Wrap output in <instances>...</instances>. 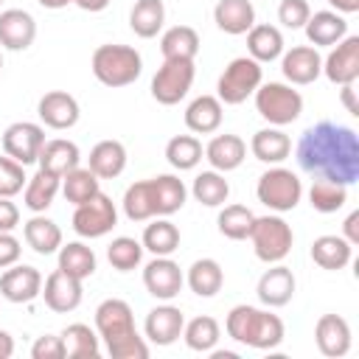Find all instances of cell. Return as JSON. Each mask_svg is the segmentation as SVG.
Returning a JSON list of instances; mask_svg holds the SVG:
<instances>
[{
    "label": "cell",
    "instance_id": "cell-1",
    "mask_svg": "<svg viewBox=\"0 0 359 359\" xmlns=\"http://www.w3.org/2000/svg\"><path fill=\"white\" fill-rule=\"evenodd\" d=\"M297 163L314 180L353 185L359 180V137L351 126L320 121L297 140Z\"/></svg>",
    "mask_w": 359,
    "mask_h": 359
},
{
    "label": "cell",
    "instance_id": "cell-2",
    "mask_svg": "<svg viewBox=\"0 0 359 359\" xmlns=\"http://www.w3.org/2000/svg\"><path fill=\"white\" fill-rule=\"evenodd\" d=\"M95 331L112 359H146V337L137 334L132 306L121 297H109L95 309Z\"/></svg>",
    "mask_w": 359,
    "mask_h": 359
},
{
    "label": "cell",
    "instance_id": "cell-3",
    "mask_svg": "<svg viewBox=\"0 0 359 359\" xmlns=\"http://www.w3.org/2000/svg\"><path fill=\"white\" fill-rule=\"evenodd\" d=\"M224 331L230 339L247 345V348H258V351H272L283 342V320L278 314H272L269 309H255V306H233L227 320H224Z\"/></svg>",
    "mask_w": 359,
    "mask_h": 359
},
{
    "label": "cell",
    "instance_id": "cell-4",
    "mask_svg": "<svg viewBox=\"0 0 359 359\" xmlns=\"http://www.w3.org/2000/svg\"><path fill=\"white\" fill-rule=\"evenodd\" d=\"M93 76L104 87H129L143 73V59L132 45H98L90 59Z\"/></svg>",
    "mask_w": 359,
    "mask_h": 359
},
{
    "label": "cell",
    "instance_id": "cell-5",
    "mask_svg": "<svg viewBox=\"0 0 359 359\" xmlns=\"http://www.w3.org/2000/svg\"><path fill=\"white\" fill-rule=\"evenodd\" d=\"M247 238L252 241L255 258L264 264H280L292 252V244H294V233H292L289 222L280 219L278 213L255 216Z\"/></svg>",
    "mask_w": 359,
    "mask_h": 359
},
{
    "label": "cell",
    "instance_id": "cell-6",
    "mask_svg": "<svg viewBox=\"0 0 359 359\" xmlns=\"http://www.w3.org/2000/svg\"><path fill=\"white\" fill-rule=\"evenodd\" d=\"M255 95V109L269 126H289L300 118L303 112V95L283 81H261V87L252 93Z\"/></svg>",
    "mask_w": 359,
    "mask_h": 359
},
{
    "label": "cell",
    "instance_id": "cell-7",
    "mask_svg": "<svg viewBox=\"0 0 359 359\" xmlns=\"http://www.w3.org/2000/svg\"><path fill=\"white\" fill-rule=\"evenodd\" d=\"M255 196L264 208L275 210V213H286V210H294L300 205V196H303V182L294 171L283 168V165H272L269 171H264L258 177V185H255Z\"/></svg>",
    "mask_w": 359,
    "mask_h": 359
},
{
    "label": "cell",
    "instance_id": "cell-8",
    "mask_svg": "<svg viewBox=\"0 0 359 359\" xmlns=\"http://www.w3.org/2000/svg\"><path fill=\"white\" fill-rule=\"evenodd\" d=\"M264 81V67L252 59V56H238L233 59L224 73L219 76V84H216V98L227 107H236V104H244Z\"/></svg>",
    "mask_w": 359,
    "mask_h": 359
},
{
    "label": "cell",
    "instance_id": "cell-9",
    "mask_svg": "<svg viewBox=\"0 0 359 359\" xmlns=\"http://www.w3.org/2000/svg\"><path fill=\"white\" fill-rule=\"evenodd\" d=\"M194 76H196V67L191 59H163V65L151 79V98L163 107L180 104L188 95Z\"/></svg>",
    "mask_w": 359,
    "mask_h": 359
},
{
    "label": "cell",
    "instance_id": "cell-10",
    "mask_svg": "<svg viewBox=\"0 0 359 359\" xmlns=\"http://www.w3.org/2000/svg\"><path fill=\"white\" fill-rule=\"evenodd\" d=\"M118 224V208L107 194H95L90 202L79 205L73 213V230L81 238H101Z\"/></svg>",
    "mask_w": 359,
    "mask_h": 359
},
{
    "label": "cell",
    "instance_id": "cell-11",
    "mask_svg": "<svg viewBox=\"0 0 359 359\" xmlns=\"http://www.w3.org/2000/svg\"><path fill=\"white\" fill-rule=\"evenodd\" d=\"M45 146V129L31 121H17L3 132V151L20 165H31Z\"/></svg>",
    "mask_w": 359,
    "mask_h": 359
},
{
    "label": "cell",
    "instance_id": "cell-12",
    "mask_svg": "<svg viewBox=\"0 0 359 359\" xmlns=\"http://www.w3.org/2000/svg\"><path fill=\"white\" fill-rule=\"evenodd\" d=\"M182 283H185V275L180 264L171 261L168 255H154L143 266V286L157 300H174L182 292Z\"/></svg>",
    "mask_w": 359,
    "mask_h": 359
},
{
    "label": "cell",
    "instance_id": "cell-13",
    "mask_svg": "<svg viewBox=\"0 0 359 359\" xmlns=\"http://www.w3.org/2000/svg\"><path fill=\"white\" fill-rule=\"evenodd\" d=\"M323 76L331 84H353L359 79V36H342L323 59Z\"/></svg>",
    "mask_w": 359,
    "mask_h": 359
},
{
    "label": "cell",
    "instance_id": "cell-14",
    "mask_svg": "<svg viewBox=\"0 0 359 359\" xmlns=\"http://www.w3.org/2000/svg\"><path fill=\"white\" fill-rule=\"evenodd\" d=\"M280 70L289 84H311L323 73V56L314 45H294L292 50L280 53Z\"/></svg>",
    "mask_w": 359,
    "mask_h": 359
},
{
    "label": "cell",
    "instance_id": "cell-15",
    "mask_svg": "<svg viewBox=\"0 0 359 359\" xmlns=\"http://www.w3.org/2000/svg\"><path fill=\"white\" fill-rule=\"evenodd\" d=\"M39 294L45 297V306H48L50 311L67 314V311H76V309H79L84 292H81V280H79V278H73V275H67L65 269L56 266V269L45 278Z\"/></svg>",
    "mask_w": 359,
    "mask_h": 359
},
{
    "label": "cell",
    "instance_id": "cell-16",
    "mask_svg": "<svg viewBox=\"0 0 359 359\" xmlns=\"http://www.w3.org/2000/svg\"><path fill=\"white\" fill-rule=\"evenodd\" d=\"M42 292V275L36 266L28 264H11L0 275V294L8 303H31Z\"/></svg>",
    "mask_w": 359,
    "mask_h": 359
},
{
    "label": "cell",
    "instance_id": "cell-17",
    "mask_svg": "<svg viewBox=\"0 0 359 359\" xmlns=\"http://www.w3.org/2000/svg\"><path fill=\"white\" fill-rule=\"evenodd\" d=\"M182 328H185V314L171 306L168 300L163 306H154L149 314H146V323H143V331H146V339L154 342V345H174L180 337H182Z\"/></svg>",
    "mask_w": 359,
    "mask_h": 359
},
{
    "label": "cell",
    "instance_id": "cell-18",
    "mask_svg": "<svg viewBox=\"0 0 359 359\" xmlns=\"http://www.w3.org/2000/svg\"><path fill=\"white\" fill-rule=\"evenodd\" d=\"M36 115H39V121H42L48 129H59V132H62V129H70V126L79 123L81 109H79V101H76L70 93H65V90H50V93H45V95L39 98Z\"/></svg>",
    "mask_w": 359,
    "mask_h": 359
},
{
    "label": "cell",
    "instance_id": "cell-19",
    "mask_svg": "<svg viewBox=\"0 0 359 359\" xmlns=\"http://www.w3.org/2000/svg\"><path fill=\"white\" fill-rule=\"evenodd\" d=\"M294 289H297V280H294L292 269L283 266V264H272V266L258 278L255 294H258V300H261L266 309H280V306H286V303L294 297Z\"/></svg>",
    "mask_w": 359,
    "mask_h": 359
},
{
    "label": "cell",
    "instance_id": "cell-20",
    "mask_svg": "<svg viewBox=\"0 0 359 359\" xmlns=\"http://www.w3.org/2000/svg\"><path fill=\"white\" fill-rule=\"evenodd\" d=\"M36 39V20L25 8L0 11V48L6 50H28Z\"/></svg>",
    "mask_w": 359,
    "mask_h": 359
},
{
    "label": "cell",
    "instance_id": "cell-21",
    "mask_svg": "<svg viewBox=\"0 0 359 359\" xmlns=\"http://www.w3.org/2000/svg\"><path fill=\"white\" fill-rule=\"evenodd\" d=\"M314 342L323 356L339 359L351 351V325L339 314H323L314 325Z\"/></svg>",
    "mask_w": 359,
    "mask_h": 359
},
{
    "label": "cell",
    "instance_id": "cell-22",
    "mask_svg": "<svg viewBox=\"0 0 359 359\" xmlns=\"http://www.w3.org/2000/svg\"><path fill=\"white\" fill-rule=\"evenodd\" d=\"M213 22L219 31L241 36L255 25V6L252 0H219L213 6Z\"/></svg>",
    "mask_w": 359,
    "mask_h": 359
},
{
    "label": "cell",
    "instance_id": "cell-23",
    "mask_svg": "<svg viewBox=\"0 0 359 359\" xmlns=\"http://www.w3.org/2000/svg\"><path fill=\"white\" fill-rule=\"evenodd\" d=\"M303 28L314 48H334L342 36H348V20L339 11H314Z\"/></svg>",
    "mask_w": 359,
    "mask_h": 359
},
{
    "label": "cell",
    "instance_id": "cell-24",
    "mask_svg": "<svg viewBox=\"0 0 359 359\" xmlns=\"http://www.w3.org/2000/svg\"><path fill=\"white\" fill-rule=\"evenodd\" d=\"M244 157H247V143L238 135H230V132L216 135L205 146V160L210 163L213 171H222V174L236 171L244 163Z\"/></svg>",
    "mask_w": 359,
    "mask_h": 359
},
{
    "label": "cell",
    "instance_id": "cell-25",
    "mask_svg": "<svg viewBox=\"0 0 359 359\" xmlns=\"http://www.w3.org/2000/svg\"><path fill=\"white\" fill-rule=\"evenodd\" d=\"M87 168L98 180H115V177H121L123 168H126V146L121 140H98L90 149Z\"/></svg>",
    "mask_w": 359,
    "mask_h": 359
},
{
    "label": "cell",
    "instance_id": "cell-26",
    "mask_svg": "<svg viewBox=\"0 0 359 359\" xmlns=\"http://www.w3.org/2000/svg\"><path fill=\"white\" fill-rule=\"evenodd\" d=\"M151 188V202H154V216H171L177 210H182L185 199H188V188L180 177L174 174H157L149 180Z\"/></svg>",
    "mask_w": 359,
    "mask_h": 359
},
{
    "label": "cell",
    "instance_id": "cell-27",
    "mask_svg": "<svg viewBox=\"0 0 359 359\" xmlns=\"http://www.w3.org/2000/svg\"><path fill=\"white\" fill-rule=\"evenodd\" d=\"M36 163H39L42 171H50L56 177H65L67 171H73L81 163V151H79V146L73 140L53 137V140H45V146L39 149Z\"/></svg>",
    "mask_w": 359,
    "mask_h": 359
},
{
    "label": "cell",
    "instance_id": "cell-28",
    "mask_svg": "<svg viewBox=\"0 0 359 359\" xmlns=\"http://www.w3.org/2000/svg\"><path fill=\"white\" fill-rule=\"evenodd\" d=\"M250 151L255 160L261 163H269V165H280L289 151H292V140L289 135L280 129V126H266V129H258L250 140Z\"/></svg>",
    "mask_w": 359,
    "mask_h": 359
},
{
    "label": "cell",
    "instance_id": "cell-29",
    "mask_svg": "<svg viewBox=\"0 0 359 359\" xmlns=\"http://www.w3.org/2000/svg\"><path fill=\"white\" fill-rule=\"evenodd\" d=\"M22 236H25V244L36 255H53L62 247V230H59V224L53 219L42 216V213H34L22 224Z\"/></svg>",
    "mask_w": 359,
    "mask_h": 359
},
{
    "label": "cell",
    "instance_id": "cell-30",
    "mask_svg": "<svg viewBox=\"0 0 359 359\" xmlns=\"http://www.w3.org/2000/svg\"><path fill=\"white\" fill-rule=\"evenodd\" d=\"M222 118H224V104L216 95H199L185 109V126L196 135L216 132L222 126Z\"/></svg>",
    "mask_w": 359,
    "mask_h": 359
},
{
    "label": "cell",
    "instance_id": "cell-31",
    "mask_svg": "<svg viewBox=\"0 0 359 359\" xmlns=\"http://www.w3.org/2000/svg\"><path fill=\"white\" fill-rule=\"evenodd\" d=\"M59 188H62V177H56V174L39 168L34 177H28V182H25V188H22V205H25L31 213H45V210L53 205Z\"/></svg>",
    "mask_w": 359,
    "mask_h": 359
},
{
    "label": "cell",
    "instance_id": "cell-32",
    "mask_svg": "<svg viewBox=\"0 0 359 359\" xmlns=\"http://www.w3.org/2000/svg\"><path fill=\"white\" fill-rule=\"evenodd\" d=\"M185 283H188V289H191L196 297H213V294H219L222 286H224V269L219 266L216 258H196V261L188 266Z\"/></svg>",
    "mask_w": 359,
    "mask_h": 359
},
{
    "label": "cell",
    "instance_id": "cell-33",
    "mask_svg": "<svg viewBox=\"0 0 359 359\" xmlns=\"http://www.w3.org/2000/svg\"><path fill=\"white\" fill-rule=\"evenodd\" d=\"M353 244H348L342 236H320L311 244V261L328 272H339L351 264Z\"/></svg>",
    "mask_w": 359,
    "mask_h": 359
},
{
    "label": "cell",
    "instance_id": "cell-34",
    "mask_svg": "<svg viewBox=\"0 0 359 359\" xmlns=\"http://www.w3.org/2000/svg\"><path fill=\"white\" fill-rule=\"evenodd\" d=\"M247 50H250V56H252L258 65L275 62V59H280V53H283V34H280L275 25L255 22V25L247 31Z\"/></svg>",
    "mask_w": 359,
    "mask_h": 359
},
{
    "label": "cell",
    "instance_id": "cell-35",
    "mask_svg": "<svg viewBox=\"0 0 359 359\" xmlns=\"http://www.w3.org/2000/svg\"><path fill=\"white\" fill-rule=\"evenodd\" d=\"M59 337H62V345H65V356L67 359H95L101 353L98 331H93L84 323H70Z\"/></svg>",
    "mask_w": 359,
    "mask_h": 359
},
{
    "label": "cell",
    "instance_id": "cell-36",
    "mask_svg": "<svg viewBox=\"0 0 359 359\" xmlns=\"http://www.w3.org/2000/svg\"><path fill=\"white\" fill-rule=\"evenodd\" d=\"M165 22V6L163 0H137L129 11V28L140 36V39H151L160 34Z\"/></svg>",
    "mask_w": 359,
    "mask_h": 359
},
{
    "label": "cell",
    "instance_id": "cell-37",
    "mask_svg": "<svg viewBox=\"0 0 359 359\" xmlns=\"http://www.w3.org/2000/svg\"><path fill=\"white\" fill-rule=\"evenodd\" d=\"M163 59H196L199 53V34L191 25H174L160 36Z\"/></svg>",
    "mask_w": 359,
    "mask_h": 359
},
{
    "label": "cell",
    "instance_id": "cell-38",
    "mask_svg": "<svg viewBox=\"0 0 359 359\" xmlns=\"http://www.w3.org/2000/svg\"><path fill=\"white\" fill-rule=\"evenodd\" d=\"M95 266H98L95 252L84 241H67V244L59 247V269H65L67 275L84 280L95 272Z\"/></svg>",
    "mask_w": 359,
    "mask_h": 359
},
{
    "label": "cell",
    "instance_id": "cell-39",
    "mask_svg": "<svg viewBox=\"0 0 359 359\" xmlns=\"http://www.w3.org/2000/svg\"><path fill=\"white\" fill-rule=\"evenodd\" d=\"M191 194H194V199H196L199 205H205V208H219V205H224L227 196H230V182L224 180L222 171H213V168H210V171H202V174L194 177Z\"/></svg>",
    "mask_w": 359,
    "mask_h": 359
},
{
    "label": "cell",
    "instance_id": "cell-40",
    "mask_svg": "<svg viewBox=\"0 0 359 359\" xmlns=\"http://www.w3.org/2000/svg\"><path fill=\"white\" fill-rule=\"evenodd\" d=\"M140 244L151 255H171L180 247V230H177V224L168 222V216H157L151 224H146Z\"/></svg>",
    "mask_w": 359,
    "mask_h": 359
},
{
    "label": "cell",
    "instance_id": "cell-41",
    "mask_svg": "<svg viewBox=\"0 0 359 359\" xmlns=\"http://www.w3.org/2000/svg\"><path fill=\"white\" fill-rule=\"evenodd\" d=\"M101 180L90 171V168H81V165H76L73 171H67L65 177H62V194H65V199L70 202V205H84V202H90L98 191H101V185H98Z\"/></svg>",
    "mask_w": 359,
    "mask_h": 359
},
{
    "label": "cell",
    "instance_id": "cell-42",
    "mask_svg": "<svg viewBox=\"0 0 359 359\" xmlns=\"http://www.w3.org/2000/svg\"><path fill=\"white\" fill-rule=\"evenodd\" d=\"M202 143L194 137V135H174L168 143H165V160L171 168L177 171H191L202 163Z\"/></svg>",
    "mask_w": 359,
    "mask_h": 359
},
{
    "label": "cell",
    "instance_id": "cell-43",
    "mask_svg": "<svg viewBox=\"0 0 359 359\" xmlns=\"http://www.w3.org/2000/svg\"><path fill=\"white\" fill-rule=\"evenodd\" d=\"M219 337H222V328H219V323H216L213 317H208V314L194 317V320L185 323V328H182L185 345H188L191 351H196V353H210V351L216 348Z\"/></svg>",
    "mask_w": 359,
    "mask_h": 359
},
{
    "label": "cell",
    "instance_id": "cell-44",
    "mask_svg": "<svg viewBox=\"0 0 359 359\" xmlns=\"http://www.w3.org/2000/svg\"><path fill=\"white\" fill-rule=\"evenodd\" d=\"M348 202V185L331 180H314L309 188V205L317 213H337Z\"/></svg>",
    "mask_w": 359,
    "mask_h": 359
},
{
    "label": "cell",
    "instance_id": "cell-45",
    "mask_svg": "<svg viewBox=\"0 0 359 359\" xmlns=\"http://www.w3.org/2000/svg\"><path fill=\"white\" fill-rule=\"evenodd\" d=\"M252 222H255V213L250 208H244V205H224L219 210V219H216L219 233L224 238H230V241H244L250 236Z\"/></svg>",
    "mask_w": 359,
    "mask_h": 359
},
{
    "label": "cell",
    "instance_id": "cell-46",
    "mask_svg": "<svg viewBox=\"0 0 359 359\" xmlns=\"http://www.w3.org/2000/svg\"><path fill=\"white\" fill-rule=\"evenodd\" d=\"M123 213L129 222H146V219H154V202H151V188H149V180H140V182H132L126 191H123Z\"/></svg>",
    "mask_w": 359,
    "mask_h": 359
},
{
    "label": "cell",
    "instance_id": "cell-47",
    "mask_svg": "<svg viewBox=\"0 0 359 359\" xmlns=\"http://www.w3.org/2000/svg\"><path fill=\"white\" fill-rule=\"evenodd\" d=\"M107 261L118 272H132L143 261V244L137 238H132V236H118L107 247Z\"/></svg>",
    "mask_w": 359,
    "mask_h": 359
},
{
    "label": "cell",
    "instance_id": "cell-48",
    "mask_svg": "<svg viewBox=\"0 0 359 359\" xmlns=\"http://www.w3.org/2000/svg\"><path fill=\"white\" fill-rule=\"evenodd\" d=\"M28 177H25V165H20L17 160H11L8 154L0 157V196H17L25 188Z\"/></svg>",
    "mask_w": 359,
    "mask_h": 359
},
{
    "label": "cell",
    "instance_id": "cell-49",
    "mask_svg": "<svg viewBox=\"0 0 359 359\" xmlns=\"http://www.w3.org/2000/svg\"><path fill=\"white\" fill-rule=\"evenodd\" d=\"M309 14H311V8L306 0H280V6H278V22L283 28H292V31L303 28Z\"/></svg>",
    "mask_w": 359,
    "mask_h": 359
},
{
    "label": "cell",
    "instance_id": "cell-50",
    "mask_svg": "<svg viewBox=\"0 0 359 359\" xmlns=\"http://www.w3.org/2000/svg\"><path fill=\"white\" fill-rule=\"evenodd\" d=\"M31 356H34V359H65L62 337H56V334L36 337V342L31 345Z\"/></svg>",
    "mask_w": 359,
    "mask_h": 359
},
{
    "label": "cell",
    "instance_id": "cell-51",
    "mask_svg": "<svg viewBox=\"0 0 359 359\" xmlns=\"http://www.w3.org/2000/svg\"><path fill=\"white\" fill-rule=\"evenodd\" d=\"M20 241L11 236V233H0V269L11 266L20 261Z\"/></svg>",
    "mask_w": 359,
    "mask_h": 359
},
{
    "label": "cell",
    "instance_id": "cell-52",
    "mask_svg": "<svg viewBox=\"0 0 359 359\" xmlns=\"http://www.w3.org/2000/svg\"><path fill=\"white\" fill-rule=\"evenodd\" d=\"M17 224H20V208L8 196H0V233H11Z\"/></svg>",
    "mask_w": 359,
    "mask_h": 359
},
{
    "label": "cell",
    "instance_id": "cell-53",
    "mask_svg": "<svg viewBox=\"0 0 359 359\" xmlns=\"http://www.w3.org/2000/svg\"><path fill=\"white\" fill-rule=\"evenodd\" d=\"M356 84V81H353ZM353 84H339V101L345 104V109L353 115V118H359V98H356V87Z\"/></svg>",
    "mask_w": 359,
    "mask_h": 359
},
{
    "label": "cell",
    "instance_id": "cell-54",
    "mask_svg": "<svg viewBox=\"0 0 359 359\" xmlns=\"http://www.w3.org/2000/svg\"><path fill=\"white\" fill-rule=\"evenodd\" d=\"M342 238L348 241V244H359V210H351L348 213V219L342 222Z\"/></svg>",
    "mask_w": 359,
    "mask_h": 359
},
{
    "label": "cell",
    "instance_id": "cell-55",
    "mask_svg": "<svg viewBox=\"0 0 359 359\" xmlns=\"http://www.w3.org/2000/svg\"><path fill=\"white\" fill-rule=\"evenodd\" d=\"M11 353H14V337L0 328V359H11Z\"/></svg>",
    "mask_w": 359,
    "mask_h": 359
},
{
    "label": "cell",
    "instance_id": "cell-56",
    "mask_svg": "<svg viewBox=\"0 0 359 359\" xmlns=\"http://www.w3.org/2000/svg\"><path fill=\"white\" fill-rule=\"evenodd\" d=\"M81 11H90V14H95V11H104L107 6H109V0H73Z\"/></svg>",
    "mask_w": 359,
    "mask_h": 359
},
{
    "label": "cell",
    "instance_id": "cell-57",
    "mask_svg": "<svg viewBox=\"0 0 359 359\" xmlns=\"http://www.w3.org/2000/svg\"><path fill=\"white\" fill-rule=\"evenodd\" d=\"M331 6H334V11H339V14H353V11H359V0H328Z\"/></svg>",
    "mask_w": 359,
    "mask_h": 359
},
{
    "label": "cell",
    "instance_id": "cell-58",
    "mask_svg": "<svg viewBox=\"0 0 359 359\" xmlns=\"http://www.w3.org/2000/svg\"><path fill=\"white\" fill-rule=\"evenodd\" d=\"M42 8H50V11H56V8H65V6H70L73 0H36Z\"/></svg>",
    "mask_w": 359,
    "mask_h": 359
},
{
    "label": "cell",
    "instance_id": "cell-59",
    "mask_svg": "<svg viewBox=\"0 0 359 359\" xmlns=\"http://www.w3.org/2000/svg\"><path fill=\"white\" fill-rule=\"evenodd\" d=\"M0 70H3V53H0Z\"/></svg>",
    "mask_w": 359,
    "mask_h": 359
},
{
    "label": "cell",
    "instance_id": "cell-60",
    "mask_svg": "<svg viewBox=\"0 0 359 359\" xmlns=\"http://www.w3.org/2000/svg\"><path fill=\"white\" fill-rule=\"evenodd\" d=\"M0 3H3V0H0Z\"/></svg>",
    "mask_w": 359,
    "mask_h": 359
}]
</instances>
